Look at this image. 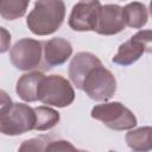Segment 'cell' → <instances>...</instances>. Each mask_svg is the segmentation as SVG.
<instances>
[{
	"label": "cell",
	"mask_w": 152,
	"mask_h": 152,
	"mask_svg": "<svg viewBox=\"0 0 152 152\" xmlns=\"http://www.w3.org/2000/svg\"><path fill=\"white\" fill-rule=\"evenodd\" d=\"M28 4L26 0H2L0 2V15L6 20H15L25 14Z\"/></svg>",
	"instance_id": "2e32d148"
},
{
	"label": "cell",
	"mask_w": 152,
	"mask_h": 152,
	"mask_svg": "<svg viewBox=\"0 0 152 152\" xmlns=\"http://www.w3.org/2000/svg\"><path fill=\"white\" fill-rule=\"evenodd\" d=\"M44 61L49 68L64 64L72 55V46L70 42L57 37L43 42Z\"/></svg>",
	"instance_id": "30bf717a"
},
{
	"label": "cell",
	"mask_w": 152,
	"mask_h": 152,
	"mask_svg": "<svg viewBox=\"0 0 152 152\" xmlns=\"http://www.w3.org/2000/svg\"><path fill=\"white\" fill-rule=\"evenodd\" d=\"M150 14H151V17H152V1L150 2Z\"/></svg>",
	"instance_id": "44dd1931"
},
{
	"label": "cell",
	"mask_w": 152,
	"mask_h": 152,
	"mask_svg": "<svg viewBox=\"0 0 152 152\" xmlns=\"http://www.w3.org/2000/svg\"><path fill=\"white\" fill-rule=\"evenodd\" d=\"M75 100V90L70 82L61 75H49L38 89V101L58 108L68 107Z\"/></svg>",
	"instance_id": "277c9868"
},
{
	"label": "cell",
	"mask_w": 152,
	"mask_h": 152,
	"mask_svg": "<svg viewBox=\"0 0 152 152\" xmlns=\"http://www.w3.org/2000/svg\"><path fill=\"white\" fill-rule=\"evenodd\" d=\"M101 64H102V62L94 53L86 52V51L77 52L72 57V59L70 62V65H69L70 81L72 82V84L77 89L82 90V86H83L84 78L88 75V72L91 69H94V68H96Z\"/></svg>",
	"instance_id": "9c48e42d"
},
{
	"label": "cell",
	"mask_w": 152,
	"mask_h": 152,
	"mask_svg": "<svg viewBox=\"0 0 152 152\" xmlns=\"http://www.w3.org/2000/svg\"><path fill=\"white\" fill-rule=\"evenodd\" d=\"M45 75L40 71H31L19 77L15 86L18 96L25 102H34L38 100V89Z\"/></svg>",
	"instance_id": "8fae6325"
},
{
	"label": "cell",
	"mask_w": 152,
	"mask_h": 152,
	"mask_svg": "<svg viewBox=\"0 0 152 152\" xmlns=\"http://www.w3.org/2000/svg\"><path fill=\"white\" fill-rule=\"evenodd\" d=\"M124 8V15L126 20V25L132 28H141L146 25L148 19V13L146 6L141 2L134 1L127 4Z\"/></svg>",
	"instance_id": "5bb4252c"
},
{
	"label": "cell",
	"mask_w": 152,
	"mask_h": 152,
	"mask_svg": "<svg viewBox=\"0 0 152 152\" xmlns=\"http://www.w3.org/2000/svg\"><path fill=\"white\" fill-rule=\"evenodd\" d=\"M126 144L135 152H148L152 150V127L145 126L132 129L125 135Z\"/></svg>",
	"instance_id": "4fadbf2b"
},
{
	"label": "cell",
	"mask_w": 152,
	"mask_h": 152,
	"mask_svg": "<svg viewBox=\"0 0 152 152\" xmlns=\"http://www.w3.org/2000/svg\"><path fill=\"white\" fill-rule=\"evenodd\" d=\"M1 30V52H6L10 48V43H11V34L6 31L5 27H0Z\"/></svg>",
	"instance_id": "ffe728a7"
},
{
	"label": "cell",
	"mask_w": 152,
	"mask_h": 152,
	"mask_svg": "<svg viewBox=\"0 0 152 152\" xmlns=\"http://www.w3.org/2000/svg\"><path fill=\"white\" fill-rule=\"evenodd\" d=\"M43 56V42L32 38L19 39L10 50L11 63L21 71H28L38 68Z\"/></svg>",
	"instance_id": "8992f818"
},
{
	"label": "cell",
	"mask_w": 152,
	"mask_h": 152,
	"mask_svg": "<svg viewBox=\"0 0 152 152\" xmlns=\"http://www.w3.org/2000/svg\"><path fill=\"white\" fill-rule=\"evenodd\" d=\"M34 114H36V131H48L55 127L61 119L59 113L49 107V106H39L34 107Z\"/></svg>",
	"instance_id": "9a60e30c"
},
{
	"label": "cell",
	"mask_w": 152,
	"mask_h": 152,
	"mask_svg": "<svg viewBox=\"0 0 152 152\" xmlns=\"http://www.w3.org/2000/svg\"><path fill=\"white\" fill-rule=\"evenodd\" d=\"M90 115L113 131H126L137 126V118L133 112L116 101L94 106Z\"/></svg>",
	"instance_id": "3957f363"
},
{
	"label": "cell",
	"mask_w": 152,
	"mask_h": 152,
	"mask_svg": "<svg viewBox=\"0 0 152 152\" xmlns=\"http://www.w3.org/2000/svg\"><path fill=\"white\" fill-rule=\"evenodd\" d=\"M34 109L25 103H13L7 94L1 90L0 131L5 135H20L34 129Z\"/></svg>",
	"instance_id": "6da1fadb"
},
{
	"label": "cell",
	"mask_w": 152,
	"mask_h": 152,
	"mask_svg": "<svg viewBox=\"0 0 152 152\" xmlns=\"http://www.w3.org/2000/svg\"><path fill=\"white\" fill-rule=\"evenodd\" d=\"M82 90L94 101L107 102L116 91V80L102 64L91 69L84 78Z\"/></svg>",
	"instance_id": "5b68a950"
},
{
	"label": "cell",
	"mask_w": 152,
	"mask_h": 152,
	"mask_svg": "<svg viewBox=\"0 0 152 152\" xmlns=\"http://www.w3.org/2000/svg\"><path fill=\"white\" fill-rule=\"evenodd\" d=\"M124 8L115 4H107L101 7L96 33L102 36L118 34L126 27Z\"/></svg>",
	"instance_id": "ba28073f"
},
{
	"label": "cell",
	"mask_w": 152,
	"mask_h": 152,
	"mask_svg": "<svg viewBox=\"0 0 152 152\" xmlns=\"http://www.w3.org/2000/svg\"><path fill=\"white\" fill-rule=\"evenodd\" d=\"M50 142V139L48 137H38V138H31L27 140H24L18 152H46V146Z\"/></svg>",
	"instance_id": "e0dca14e"
},
{
	"label": "cell",
	"mask_w": 152,
	"mask_h": 152,
	"mask_svg": "<svg viewBox=\"0 0 152 152\" xmlns=\"http://www.w3.org/2000/svg\"><path fill=\"white\" fill-rule=\"evenodd\" d=\"M133 152H135V151H133Z\"/></svg>",
	"instance_id": "7402d4cb"
},
{
	"label": "cell",
	"mask_w": 152,
	"mask_h": 152,
	"mask_svg": "<svg viewBox=\"0 0 152 152\" xmlns=\"http://www.w3.org/2000/svg\"><path fill=\"white\" fill-rule=\"evenodd\" d=\"M132 38H134L144 46L145 52L152 53V30H141L137 32Z\"/></svg>",
	"instance_id": "d6986e66"
},
{
	"label": "cell",
	"mask_w": 152,
	"mask_h": 152,
	"mask_svg": "<svg viewBox=\"0 0 152 152\" xmlns=\"http://www.w3.org/2000/svg\"><path fill=\"white\" fill-rule=\"evenodd\" d=\"M46 152H89L86 150L76 148L70 141L68 140H50L46 146Z\"/></svg>",
	"instance_id": "ac0fdd59"
},
{
	"label": "cell",
	"mask_w": 152,
	"mask_h": 152,
	"mask_svg": "<svg viewBox=\"0 0 152 152\" xmlns=\"http://www.w3.org/2000/svg\"><path fill=\"white\" fill-rule=\"evenodd\" d=\"M65 5L61 0L36 1L28 13L26 24L30 31L37 36H49L56 32L64 21Z\"/></svg>",
	"instance_id": "7a4b0ae2"
},
{
	"label": "cell",
	"mask_w": 152,
	"mask_h": 152,
	"mask_svg": "<svg viewBox=\"0 0 152 152\" xmlns=\"http://www.w3.org/2000/svg\"><path fill=\"white\" fill-rule=\"evenodd\" d=\"M144 53H145L144 46L134 38H131L119 46L118 52L112 58V62L121 66H128L135 63Z\"/></svg>",
	"instance_id": "7c38bea8"
},
{
	"label": "cell",
	"mask_w": 152,
	"mask_h": 152,
	"mask_svg": "<svg viewBox=\"0 0 152 152\" xmlns=\"http://www.w3.org/2000/svg\"><path fill=\"white\" fill-rule=\"evenodd\" d=\"M102 5L99 1H80L74 5L69 15V26L74 31L86 32L95 31L99 24V17Z\"/></svg>",
	"instance_id": "52a82bcc"
}]
</instances>
